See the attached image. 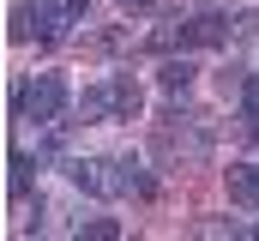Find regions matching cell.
Returning <instances> with one entry per match:
<instances>
[{"label": "cell", "instance_id": "obj_1", "mask_svg": "<svg viewBox=\"0 0 259 241\" xmlns=\"http://www.w3.org/2000/svg\"><path fill=\"white\" fill-rule=\"evenodd\" d=\"M66 109V85H61V72H36V78H24L18 91H12V120H61Z\"/></svg>", "mask_w": 259, "mask_h": 241}, {"label": "cell", "instance_id": "obj_2", "mask_svg": "<svg viewBox=\"0 0 259 241\" xmlns=\"http://www.w3.org/2000/svg\"><path fill=\"white\" fill-rule=\"evenodd\" d=\"M61 24H72L66 18V6H55V0H18L12 6V43H55L61 36Z\"/></svg>", "mask_w": 259, "mask_h": 241}, {"label": "cell", "instance_id": "obj_3", "mask_svg": "<svg viewBox=\"0 0 259 241\" xmlns=\"http://www.w3.org/2000/svg\"><path fill=\"white\" fill-rule=\"evenodd\" d=\"M66 175H72L78 193L109 199V193H121V157H72V163H66Z\"/></svg>", "mask_w": 259, "mask_h": 241}, {"label": "cell", "instance_id": "obj_4", "mask_svg": "<svg viewBox=\"0 0 259 241\" xmlns=\"http://www.w3.org/2000/svg\"><path fill=\"white\" fill-rule=\"evenodd\" d=\"M229 30H235V24H229L223 12H193V18H187V49H217V43H229Z\"/></svg>", "mask_w": 259, "mask_h": 241}, {"label": "cell", "instance_id": "obj_5", "mask_svg": "<svg viewBox=\"0 0 259 241\" xmlns=\"http://www.w3.org/2000/svg\"><path fill=\"white\" fill-rule=\"evenodd\" d=\"M78 120L91 127V120H121V109H115V78H103V85H91L84 97H78Z\"/></svg>", "mask_w": 259, "mask_h": 241}, {"label": "cell", "instance_id": "obj_6", "mask_svg": "<svg viewBox=\"0 0 259 241\" xmlns=\"http://www.w3.org/2000/svg\"><path fill=\"white\" fill-rule=\"evenodd\" d=\"M229 199L235 205H259V163H235L229 169Z\"/></svg>", "mask_w": 259, "mask_h": 241}, {"label": "cell", "instance_id": "obj_7", "mask_svg": "<svg viewBox=\"0 0 259 241\" xmlns=\"http://www.w3.org/2000/svg\"><path fill=\"white\" fill-rule=\"evenodd\" d=\"M121 193H133V199H151L157 193V181H151V169L139 157H121Z\"/></svg>", "mask_w": 259, "mask_h": 241}, {"label": "cell", "instance_id": "obj_8", "mask_svg": "<svg viewBox=\"0 0 259 241\" xmlns=\"http://www.w3.org/2000/svg\"><path fill=\"white\" fill-rule=\"evenodd\" d=\"M193 60L181 55V60H163V66H157V85H163V91H169V97H181V91H187V85H193Z\"/></svg>", "mask_w": 259, "mask_h": 241}, {"label": "cell", "instance_id": "obj_9", "mask_svg": "<svg viewBox=\"0 0 259 241\" xmlns=\"http://www.w3.org/2000/svg\"><path fill=\"white\" fill-rule=\"evenodd\" d=\"M115 109H121V120H133L139 109H145V91H139L133 72H115Z\"/></svg>", "mask_w": 259, "mask_h": 241}, {"label": "cell", "instance_id": "obj_10", "mask_svg": "<svg viewBox=\"0 0 259 241\" xmlns=\"http://www.w3.org/2000/svg\"><path fill=\"white\" fill-rule=\"evenodd\" d=\"M241 120H247V133H259V72L241 78Z\"/></svg>", "mask_w": 259, "mask_h": 241}, {"label": "cell", "instance_id": "obj_11", "mask_svg": "<svg viewBox=\"0 0 259 241\" xmlns=\"http://www.w3.org/2000/svg\"><path fill=\"white\" fill-rule=\"evenodd\" d=\"M72 235H91V241H115V235H121V223H115V217H78V223H72Z\"/></svg>", "mask_w": 259, "mask_h": 241}, {"label": "cell", "instance_id": "obj_12", "mask_svg": "<svg viewBox=\"0 0 259 241\" xmlns=\"http://www.w3.org/2000/svg\"><path fill=\"white\" fill-rule=\"evenodd\" d=\"M151 49H157V55H169V49H187V24H163V30H151Z\"/></svg>", "mask_w": 259, "mask_h": 241}, {"label": "cell", "instance_id": "obj_13", "mask_svg": "<svg viewBox=\"0 0 259 241\" xmlns=\"http://www.w3.org/2000/svg\"><path fill=\"white\" fill-rule=\"evenodd\" d=\"M235 36L253 43V36H259V12H241V18H235Z\"/></svg>", "mask_w": 259, "mask_h": 241}, {"label": "cell", "instance_id": "obj_14", "mask_svg": "<svg viewBox=\"0 0 259 241\" xmlns=\"http://www.w3.org/2000/svg\"><path fill=\"white\" fill-rule=\"evenodd\" d=\"M121 6H127V12H163L169 0H121Z\"/></svg>", "mask_w": 259, "mask_h": 241}]
</instances>
